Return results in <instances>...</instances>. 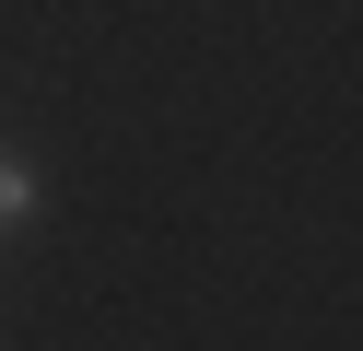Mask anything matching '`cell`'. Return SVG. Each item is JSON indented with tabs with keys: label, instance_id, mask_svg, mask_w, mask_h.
I'll use <instances>...</instances> for the list:
<instances>
[{
	"label": "cell",
	"instance_id": "cell-1",
	"mask_svg": "<svg viewBox=\"0 0 363 351\" xmlns=\"http://www.w3.org/2000/svg\"><path fill=\"white\" fill-rule=\"evenodd\" d=\"M24 211H35V164H24V152H0V223H24Z\"/></svg>",
	"mask_w": 363,
	"mask_h": 351
}]
</instances>
